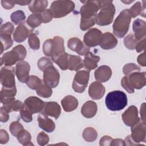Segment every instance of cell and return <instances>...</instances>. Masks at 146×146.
Here are the masks:
<instances>
[{
  "label": "cell",
  "instance_id": "cell-1",
  "mask_svg": "<svg viewBox=\"0 0 146 146\" xmlns=\"http://www.w3.org/2000/svg\"><path fill=\"white\" fill-rule=\"evenodd\" d=\"M81 2L84 5L80 10L81 15L80 28L82 30L85 31L95 25V17L100 9V1H85Z\"/></svg>",
  "mask_w": 146,
  "mask_h": 146
},
{
  "label": "cell",
  "instance_id": "cell-2",
  "mask_svg": "<svg viewBox=\"0 0 146 146\" xmlns=\"http://www.w3.org/2000/svg\"><path fill=\"white\" fill-rule=\"evenodd\" d=\"M100 9L95 17V23L99 26L111 24L113 19L115 7L112 1H100Z\"/></svg>",
  "mask_w": 146,
  "mask_h": 146
},
{
  "label": "cell",
  "instance_id": "cell-3",
  "mask_svg": "<svg viewBox=\"0 0 146 146\" xmlns=\"http://www.w3.org/2000/svg\"><path fill=\"white\" fill-rule=\"evenodd\" d=\"M127 97L121 91H113L109 92L105 99V103L108 110L112 111H120L127 105Z\"/></svg>",
  "mask_w": 146,
  "mask_h": 146
},
{
  "label": "cell",
  "instance_id": "cell-4",
  "mask_svg": "<svg viewBox=\"0 0 146 146\" xmlns=\"http://www.w3.org/2000/svg\"><path fill=\"white\" fill-rule=\"evenodd\" d=\"M131 16L128 9H124L120 12L113 23V33L116 36L121 38L128 31Z\"/></svg>",
  "mask_w": 146,
  "mask_h": 146
},
{
  "label": "cell",
  "instance_id": "cell-5",
  "mask_svg": "<svg viewBox=\"0 0 146 146\" xmlns=\"http://www.w3.org/2000/svg\"><path fill=\"white\" fill-rule=\"evenodd\" d=\"M27 54L26 48L21 44L17 45L10 51L5 52L1 58V66H11L17 62L23 60Z\"/></svg>",
  "mask_w": 146,
  "mask_h": 146
},
{
  "label": "cell",
  "instance_id": "cell-6",
  "mask_svg": "<svg viewBox=\"0 0 146 146\" xmlns=\"http://www.w3.org/2000/svg\"><path fill=\"white\" fill-rule=\"evenodd\" d=\"M75 8V3L72 1H55L50 6L52 16L55 18L65 17Z\"/></svg>",
  "mask_w": 146,
  "mask_h": 146
},
{
  "label": "cell",
  "instance_id": "cell-7",
  "mask_svg": "<svg viewBox=\"0 0 146 146\" xmlns=\"http://www.w3.org/2000/svg\"><path fill=\"white\" fill-rule=\"evenodd\" d=\"M90 72L88 70H81L78 71L74 77L72 87L73 90L78 93L84 91L89 80Z\"/></svg>",
  "mask_w": 146,
  "mask_h": 146
},
{
  "label": "cell",
  "instance_id": "cell-8",
  "mask_svg": "<svg viewBox=\"0 0 146 146\" xmlns=\"http://www.w3.org/2000/svg\"><path fill=\"white\" fill-rule=\"evenodd\" d=\"M15 70L14 67L4 66L0 72V82L3 87L13 88L15 87Z\"/></svg>",
  "mask_w": 146,
  "mask_h": 146
},
{
  "label": "cell",
  "instance_id": "cell-9",
  "mask_svg": "<svg viewBox=\"0 0 146 146\" xmlns=\"http://www.w3.org/2000/svg\"><path fill=\"white\" fill-rule=\"evenodd\" d=\"M60 74L53 66H50L43 71V82L51 88L56 87L59 82Z\"/></svg>",
  "mask_w": 146,
  "mask_h": 146
},
{
  "label": "cell",
  "instance_id": "cell-10",
  "mask_svg": "<svg viewBox=\"0 0 146 146\" xmlns=\"http://www.w3.org/2000/svg\"><path fill=\"white\" fill-rule=\"evenodd\" d=\"M33 31L34 29L30 27L27 23L23 22L16 27L13 35V39L16 42H22L33 33Z\"/></svg>",
  "mask_w": 146,
  "mask_h": 146
},
{
  "label": "cell",
  "instance_id": "cell-11",
  "mask_svg": "<svg viewBox=\"0 0 146 146\" xmlns=\"http://www.w3.org/2000/svg\"><path fill=\"white\" fill-rule=\"evenodd\" d=\"M102 35V31L99 29L95 28L91 29L84 35V43L88 47H92L99 45Z\"/></svg>",
  "mask_w": 146,
  "mask_h": 146
},
{
  "label": "cell",
  "instance_id": "cell-12",
  "mask_svg": "<svg viewBox=\"0 0 146 146\" xmlns=\"http://www.w3.org/2000/svg\"><path fill=\"white\" fill-rule=\"evenodd\" d=\"M122 120L124 124L129 127H132L140 122V118L138 116L137 108L135 106H131L123 113Z\"/></svg>",
  "mask_w": 146,
  "mask_h": 146
},
{
  "label": "cell",
  "instance_id": "cell-13",
  "mask_svg": "<svg viewBox=\"0 0 146 146\" xmlns=\"http://www.w3.org/2000/svg\"><path fill=\"white\" fill-rule=\"evenodd\" d=\"M30 66L27 62L21 60L16 63L15 74L18 79L23 83H26L29 78Z\"/></svg>",
  "mask_w": 146,
  "mask_h": 146
},
{
  "label": "cell",
  "instance_id": "cell-14",
  "mask_svg": "<svg viewBox=\"0 0 146 146\" xmlns=\"http://www.w3.org/2000/svg\"><path fill=\"white\" fill-rule=\"evenodd\" d=\"M25 107L33 114L42 112L45 102L36 96H30L25 99L24 102Z\"/></svg>",
  "mask_w": 146,
  "mask_h": 146
},
{
  "label": "cell",
  "instance_id": "cell-15",
  "mask_svg": "<svg viewBox=\"0 0 146 146\" xmlns=\"http://www.w3.org/2000/svg\"><path fill=\"white\" fill-rule=\"evenodd\" d=\"M131 137L133 141L139 144L140 142H145V123H139L131 127Z\"/></svg>",
  "mask_w": 146,
  "mask_h": 146
},
{
  "label": "cell",
  "instance_id": "cell-16",
  "mask_svg": "<svg viewBox=\"0 0 146 146\" xmlns=\"http://www.w3.org/2000/svg\"><path fill=\"white\" fill-rule=\"evenodd\" d=\"M67 46L71 50L75 51L80 55H84L90 51V47L76 37L71 38L68 40Z\"/></svg>",
  "mask_w": 146,
  "mask_h": 146
},
{
  "label": "cell",
  "instance_id": "cell-17",
  "mask_svg": "<svg viewBox=\"0 0 146 146\" xmlns=\"http://www.w3.org/2000/svg\"><path fill=\"white\" fill-rule=\"evenodd\" d=\"M129 82L133 88L137 90L142 88L146 84L145 72H133L128 76Z\"/></svg>",
  "mask_w": 146,
  "mask_h": 146
},
{
  "label": "cell",
  "instance_id": "cell-18",
  "mask_svg": "<svg viewBox=\"0 0 146 146\" xmlns=\"http://www.w3.org/2000/svg\"><path fill=\"white\" fill-rule=\"evenodd\" d=\"M38 121L39 127L47 132H52L55 129V123L42 111L38 115Z\"/></svg>",
  "mask_w": 146,
  "mask_h": 146
},
{
  "label": "cell",
  "instance_id": "cell-19",
  "mask_svg": "<svg viewBox=\"0 0 146 146\" xmlns=\"http://www.w3.org/2000/svg\"><path fill=\"white\" fill-rule=\"evenodd\" d=\"M105 91V87L100 82H92L88 88V94L94 100H98L102 98Z\"/></svg>",
  "mask_w": 146,
  "mask_h": 146
},
{
  "label": "cell",
  "instance_id": "cell-20",
  "mask_svg": "<svg viewBox=\"0 0 146 146\" xmlns=\"http://www.w3.org/2000/svg\"><path fill=\"white\" fill-rule=\"evenodd\" d=\"M134 32V36L137 40H140L145 38L146 36V23L144 21L140 19H137L134 21L132 25Z\"/></svg>",
  "mask_w": 146,
  "mask_h": 146
},
{
  "label": "cell",
  "instance_id": "cell-21",
  "mask_svg": "<svg viewBox=\"0 0 146 146\" xmlns=\"http://www.w3.org/2000/svg\"><path fill=\"white\" fill-rule=\"evenodd\" d=\"M117 44L116 37L111 33L106 32L102 35L99 46L104 50H110L115 48Z\"/></svg>",
  "mask_w": 146,
  "mask_h": 146
},
{
  "label": "cell",
  "instance_id": "cell-22",
  "mask_svg": "<svg viewBox=\"0 0 146 146\" xmlns=\"http://www.w3.org/2000/svg\"><path fill=\"white\" fill-rule=\"evenodd\" d=\"M112 75V70L111 68L106 65L100 66L94 72L95 79L100 83L106 82L108 81Z\"/></svg>",
  "mask_w": 146,
  "mask_h": 146
},
{
  "label": "cell",
  "instance_id": "cell-23",
  "mask_svg": "<svg viewBox=\"0 0 146 146\" xmlns=\"http://www.w3.org/2000/svg\"><path fill=\"white\" fill-rule=\"evenodd\" d=\"M42 112L47 116H50L57 119L60 115L61 108L57 102H46Z\"/></svg>",
  "mask_w": 146,
  "mask_h": 146
},
{
  "label": "cell",
  "instance_id": "cell-24",
  "mask_svg": "<svg viewBox=\"0 0 146 146\" xmlns=\"http://www.w3.org/2000/svg\"><path fill=\"white\" fill-rule=\"evenodd\" d=\"M52 47L51 53V59L55 58L60 54L65 52L64 46V40L59 36H55L52 39Z\"/></svg>",
  "mask_w": 146,
  "mask_h": 146
},
{
  "label": "cell",
  "instance_id": "cell-25",
  "mask_svg": "<svg viewBox=\"0 0 146 146\" xmlns=\"http://www.w3.org/2000/svg\"><path fill=\"white\" fill-rule=\"evenodd\" d=\"M100 57L99 56L94 55L89 51L84 55V58L83 61V66L90 71L97 67L98 63Z\"/></svg>",
  "mask_w": 146,
  "mask_h": 146
},
{
  "label": "cell",
  "instance_id": "cell-26",
  "mask_svg": "<svg viewBox=\"0 0 146 146\" xmlns=\"http://www.w3.org/2000/svg\"><path fill=\"white\" fill-rule=\"evenodd\" d=\"M98 106L95 102L89 100L86 102L81 108V113L86 118H91L95 116Z\"/></svg>",
  "mask_w": 146,
  "mask_h": 146
},
{
  "label": "cell",
  "instance_id": "cell-27",
  "mask_svg": "<svg viewBox=\"0 0 146 146\" xmlns=\"http://www.w3.org/2000/svg\"><path fill=\"white\" fill-rule=\"evenodd\" d=\"M78 99L72 95H68L62 99L61 104L66 112H71L76 109L78 106Z\"/></svg>",
  "mask_w": 146,
  "mask_h": 146
},
{
  "label": "cell",
  "instance_id": "cell-28",
  "mask_svg": "<svg viewBox=\"0 0 146 146\" xmlns=\"http://www.w3.org/2000/svg\"><path fill=\"white\" fill-rule=\"evenodd\" d=\"M17 94L16 87L13 88H5L2 87L1 91V102L3 105L6 104L15 99L14 96Z\"/></svg>",
  "mask_w": 146,
  "mask_h": 146
},
{
  "label": "cell",
  "instance_id": "cell-29",
  "mask_svg": "<svg viewBox=\"0 0 146 146\" xmlns=\"http://www.w3.org/2000/svg\"><path fill=\"white\" fill-rule=\"evenodd\" d=\"M83 67V62L82 58L76 55H68V69L71 71H78Z\"/></svg>",
  "mask_w": 146,
  "mask_h": 146
},
{
  "label": "cell",
  "instance_id": "cell-30",
  "mask_svg": "<svg viewBox=\"0 0 146 146\" xmlns=\"http://www.w3.org/2000/svg\"><path fill=\"white\" fill-rule=\"evenodd\" d=\"M48 5V1L45 0L31 1L29 5L30 11L33 13H40L46 10Z\"/></svg>",
  "mask_w": 146,
  "mask_h": 146
},
{
  "label": "cell",
  "instance_id": "cell-31",
  "mask_svg": "<svg viewBox=\"0 0 146 146\" xmlns=\"http://www.w3.org/2000/svg\"><path fill=\"white\" fill-rule=\"evenodd\" d=\"M24 107V103L19 100H16L15 99L6 104L3 105V107L9 113L13 111H20Z\"/></svg>",
  "mask_w": 146,
  "mask_h": 146
},
{
  "label": "cell",
  "instance_id": "cell-32",
  "mask_svg": "<svg viewBox=\"0 0 146 146\" xmlns=\"http://www.w3.org/2000/svg\"><path fill=\"white\" fill-rule=\"evenodd\" d=\"M42 22L43 18L41 13H33L29 16L26 21L27 25L33 29L39 26Z\"/></svg>",
  "mask_w": 146,
  "mask_h": 146
},
{
  "label": "cell",
  "instance_id": "cell-33",
  "mask_svg": "<svg viewBox=\"0 0 146 146\" xmlns=\"http://www.w3.org/2000/svg\"><path fill=\"white\" fill-rule=\"evenodd\" d=\"M17 139L19 143L23 145H34L31 141V136L30 133L25 129L18 133V135L17 136Z\"/></svg>",
  "mask_w": 146,
  "mask_h": 146
},
{
  "label": "cell",
  "instance_id": "cell-34",
  "mask_svg": "<svg viewBox=\"0 0 146 146\" xmlns=\"http://www.w3.org/2000/svg\"><path fill=\"white\" fill-rule=\"evenodd\" d=\"M68 55L69 54L65 52L53 59L52 60L56 64H57V65L61 68V70H66L68 69Z\"/></svg>",
  "mask_w": 146,
  "mask_h": 146
},
{
  "label": "cell",
  "instance_id": "cell-35",
  "mask_svg": "<svg viewBox=\"0 0 146 146\" xmlns=\"http://www.w3.org/2000/svg\"><path fill=\"white\" fill-rule=\"evenodd\" d=\"M82 136L86 141L93 142L97 139L98 133L94 128L87 127L83 130Z\"/></svg>",
  "mask_w": 146,
  "mask_h": 146
},
{
  "label": "cell",
  "instance_id": "cell-36",
  "mask_svg": "<svg viewBox=\"0 0 146 146\" xmlns=\"http://www.w3.org/2000/svg\"><path fill=\"white\" fill-rule=\"evenodd\" d=\"M36 92L38 95L42 98H47L51 96L52 94V90L50 87L46 84L43 81L40 86L36 90Z\"/></svg>",
  "mask_w": 146,
  "mask_h": 146
},
{
  "label": "cell",
  "instance_id": "cell-37",
  "mask_svg": "<svg viewBox=\"0 0 146 146\" xmlns=\"http://www.w3.org/2000/svg\"><path fill=\"white\" fill-rule=\"evenodd\" d=\"M1 38V54L3 52L4 50H6L13 45V40L11 36L10 35H0Z\"/></svg>",
  "mask_w": 146,
  "mask_h": 146
},
{
  "label": "cell",
  "instance_id": "cell-38",
  "mask_svg": "<svg viewBox=\"0 0 146 146\" xmlns=\"http://www.w3.org/2000/svg\"><path fill=\"white\" fill-rule=\"evenodd\" d=\"M26 18L24 12L22 10H17L11 13L10 15L11 21L16 25H19L23 22Z\"/></svg>",
  "mask_w": 146,
  "mask_h": 146
},
{
  "label": "cell",
  "instance_id": "cell-39",
  "mask_svg": "<svg viewBox=\"0 0 146 146\" xmlns=\"http://www.w3.org/2000/svg\"><path fill=\"white\" fill-rule=\"evenodd\" d=\"M43 80L38 76L35 75H30L26 82V84L30 88L36 90L40 86Z\"/></svg>",
  "mask_w": 146,
  "mask_h": 146
},
{
  "label": "cell",
  "instance_id": "cell-40",
  "mask_svg": "<svg viewBox=\"0 0 146 146\" xmlns=\"http://www.w3.org/2000/svg\"><path fill=\"white\" fill-rule=\"evenodd\" d=\"M137 40L134 36L133 34H129L127 35L124 39V43L125 47L129 50L135 49V46L137 43Z\"/></svg>",
  "mask_w": 146,
  "mask_h": 146
},
{
  "label": "cell",
  "instance_id": "cell-41",
  "mask_svg": "<svg viewBox=\"0 0 146 146\" xmlns=\"http://www.w3.org/2000/svg\"><path fill=\"white\" fill-rule=\"evenodd\" d=\"M28 42L30 47L33 50H38L40 47V40L35 33H31L29 36Z\"/></svg>",
  "mask_w": 146,
  "mask_h": 146
},
{
  "label": "cell",
  "instance_id": "cell-42",
  "mask_svg": "<svg viewBox=\"0 0 146 146\" xmlns=\"http://www.w3.org/2000/svg\"><path fill=\"white\" fill-rule=\"evenodd\" d=\"M140 71V67L135 63H127L123 68V72L127 76H129L133 72H139Z\"/></svg>",
  "mask_w": 146,
  "mask_h": 146
},
{
  "label": "cell",
  "instance_id": "cell-43",
  "mask_svg": "<svg viewBox=\"0 0 146 146\" xmlns=\"http://www.w3.org/2000/svg\"><path fill=\"white\" fill-rule=\"evenodd\" d=\"M10 132L14 136H16L18 135V133L22 131L24 128L23 125L21 124V123L18 121H13L10 125Z\"/></svg>",
  "mask_w": 146,
  "mask_h": 146
},
{
  "label": "cell",
  "instance_id": "cell-44",
  "mask_svg": "<svg viewBox=\"0 0 146 146\" xmlns=\"http://www.w3.org/2000/svg\"><path fill=\"white\" fill-rule=\"evenodd\" d=\"M38 67L40 71H43L47 67H48L50 66L53 65L51 59H50L48 58L43 56L40 58L37 62Z\"/></svg>",
  "mask_w": 146,
  "mask_h": 146
},
{
  "label": "cell",
  "instance_id": "cell-45",
  "mask_svg": "<svg viewBox=\"0 0 146 146\" xmlns=\"http://www.w3.org/2000/svg\"><path fill=\"white\" fill-rule=\"evenodd\" d=\"M128 10L131 17L135 18L141 13L142 5L140 2H137Z\"/></svg>",
  "mask_w": 146,
  "mask_h": 146
},
{
  "label": "cell",
  "instance_id": "cell-46",
  "mask_svg": "<svg viewBox=\"0 0 146 146\" xmlns=\"http://www.w3.org/2000/svg\"><path fill=\"white\" fill-rule=\"evenodd\" d=\"M14 25L11 23L7 22L6 23L3 24L2 26H1L0 29V35H11L14 31Z\"/></svg>",
  "mask_w": 146,
  "mask_h": 146
},
{
  "label": "cell",
  "instance_id": "cell-47",
  "mask_svg": "<svg viewBox=\"0 0 146 146\" xmlns=\"http://www.w3.org/2000/svg\"><path fill=\"white\" fill-rule=\"evenodd\" d=\"M52 42V39H48L45 40L43 44V53L47 56H51Z\"/></svg>",
  "mask_w": 146,
  "mask_h": 146
},
{
  "label": "cell",
  "instance_id": "cell-48",
  "mask_svg": "<svg viewBox=\"0 0 146 146\" xmlns=\"http://www.w3.org/2000/svg\"><path fill=\"white\" fill-rule=\"evenodd\" d=\"M33 113L28 110L25 106L20 111V116L22 119L27 123L31 122L33 120Z\"/></svg>",
  "mask_w": 146,
  "mask_h": 146
},
{
  "label": "cell",
  "instance_id": "cell-49",
  "mask_svg": "<svg viewBox=\"0 0 146 146\" xmlns=\"http://www.w3.org/2000/svg\"><path fill=\"white\" fill-rule=\"evenodd\" d=\"M37 142L41 146L46 145L49 142V137L45 132H40L37 136Z\"/></svg>",
  "mask_w": 146,
  "mask_h": 146
},
{
  "label": "cell",
  "instance_id": "cell-50",
  "mask_svg": "<svg viewBox=\"0 0 146 146\" xmlns=\"http://www.w3.org/2000/svg\"><path fill=\"white\" fill-rule=\"evenodd\" d=\"M121 84L122 87L129 93H133L134 92V88L132 87L131 86L129 80L128 76H124L121 80Z\"/></svg>",
  "mask_w": 146,
  "mask_h": 146
},
{
  "label": "cell",
  "instance_id": "cell-51",
  "mask_svg": "<svg viewBox=\"0 0 146 146\" xmlns=\"http://www.w3.org/2000/svg\"><path fill=\"white\" fill-rule=\"evenodd\" d=\"M42 16L43 18V22L44 23H47L50 22L52 19V14L50 9H46L42 13Z\"/></svg>",
  "mask_w": 146,
  "mask_h": 146
},
{
  "label": "cell",
  "instance_id": "cell-52",
  "mask_svg": "<svg viewBox=\"0 0 146 146\" xmlns=\"http://www.w3.org/2000/svg\"><path fill=\"white\" fill-rule=\"evenodd\" d=\"M9 140V136L7 131L5 129L0 130V143L1 144H6Z\"/></svg>",
  "mask_w": 146,
  "mask_h": 146
},
{
  "label": "cell",
  "instance_id": "cell-53",
  "mask_svg": "<svg viewBox=\"0 0 146 146\" xmlns=\"http://www.w3.org/2000/svg\"><path fill=\"white\" fill-rule=\"evenodd\" d=\"M135 49L137 52H141V51L145 50V38L141 40H139L135 46Z\"/></svg>",
  "mask_w": 146,
  "mask_h": 146
},
{
  "label": "cell",
  "instance_id": "cell-54",
  "mask_svg": "<svg viewBox=\"0 0 146 146\" xmlns=\"http://www.w3.org/2000/svg\"><path fill=\"white\" fill-rule=\"evenodd\" d=\"M113 139L109 136H103L99 141L100 145H111V143Z\"/></svg>",
  "mask_w": 146,
  "mask_h": 146
},
{
  "label": "cell",
  "instance_id": "cell-55",
  "mask_svg": "<svg viewBox=\"0 0 146 146\" xmlns=\"http://www.w3.org/2000/svg\"><path fill=\"white\" fill-rule=\"evenodd\" d=\"M9 112L6 111L3 107H1L0 108V121L1 122H6L9 119Z\"/></svg>",
  "mask_w": 146,
  "mask_h": 146
},
{
  "label": "cell",
  "instance_id": "cell-56",
  "mask_svg": "<svg viewBox=\"0 0 146 146\" xmlns=\"http://www.w3.org/2000/svg\"><path fill=\"white\" fill-rule=\"evenodd\" d=\"M1 2L2 7L6 10H10L12 9L15 5V2L13 1L2 0Z\"/></svg>",
  "mask_w": 146,
  "mask_h": 146
},
{
  "label": "cell",
  "instance_id": "cell-57",
  "mask_svg": "<svg viewBox=\"0 0 146 146\" xmlns=\"http://www.w3.org/2000/svg\"><path fill=\"white\" fill-rule=\"evenodd\" d=\"M137 62L138 63L143 67H145L146 66V58H145V52L144 51L143 53L139 55L137 57Z\"/></svg>",
  "mask_w": 146,
  "mask_h": 146
},
{
  "label": "cell",
  "instance_id": "cell-58",
  "mask_svg": "<svg viewBox=\"0 0 146 146\" xmlns=\"http://www.w3.org/2000/svg\"><path fill=\"white\" fill-rule=\"evenodd\" d=\"M140 115L143 122L145 123V103H143L140 107Z\"/></svg>",
  "mask_w": 146,
  "mask_h": 146
},
{
  "label": "cell",
  "instance_id": "cell-59",
  "mask_svg": "<svg viewBox=\"0 0 146 146\" xmlns=\"http://www.w3.org/2000/svg\"><path fill=\"white\" fill-rule=\"evenodd\" d=\"M111 145H125V144L124 140L121 139H115L112 140Z\"/></svg>",
  "mask_w": 146,
  "mask_h": 146
},
{
  "label": "cell",
  "instance_id": "cell-60",
  "mask_svg": "<svg viewBox=\"0 0 146 146\" xmlns=\"http://www.w3.org/2000/svg\"><path fill=\"white\" fill-rule=\"evenodd\" d=\"M124 142H125V145H139V144L135 143L133 141V140L132 139V138L131 137V135H128V136H127L125 138Z\"/></svg>",
  "mask_w": 146,
  "mask_h": 146
},
{
  "label": "cell",
  "instance_id": "cell-61",
  "mask_svg": "<svg viewBox=\"0 0 146 146\" xmlns=\"http://www.w3.org/2000/svg\"><path fill=\"white\" fill-rule=\"evenodd\" d=\"M31 1H14L15 3L18 4L19 5L21 6H25V5H27L31 3Z\"/></svg>",
  "mask_w": 146,
  "mask_h": 146
},
{
  "label": "cell",
  "instance_id": "cell-62",
  "mask_svg": "<svg viewBox=\"0 0 146 146\" xmlns=\"http://www.w3.org/2000/svg\"><path fill=\"white\" fill-rule=\"evenodd\" d=\"M134 1H121L122 2L125 3H130L131 2H133Z\"/></svg>",
  "mask_w": 146,
  "mask_h": 146
}]
</instances>
